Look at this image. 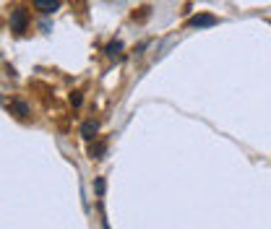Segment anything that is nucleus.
Wrapping results in <instances>:
<instances>
[{"label":"nucleus","mask_w":271,"mask_h":229,"mask_svg":"<svg viewBox=\"0 0 271 229\" xmlns=\"http://www.w3.org/2000/svg\"><path fill=\"white\" fill-rule=\"evenodd\" d=\"M26 26H29V13H26L24 8L11 11V32L24 34V32H26Z\"/></svg>","instance_id":"obj_2"},{"label":"nucleus","mask_w":271,"mask_h":229,"mask_svg":"<svg viewBox=\"0 0 271 229\" xmlns=\"http://www.w3.org/2000/svg\"><path fill=\"white\" fill-rule=\"evenodd\" d=\"M216 24H219V19L212 16V13H195V16L185 21L188 29H206V26H216Z\"/></svg>","instance_id":"obj_1"},{"label":"nucleus","mask_w":271,"mask_h":229,"mask_svg":"<svg viewBox=\"0 0 271 229\" xmlns=\"http://www.w3.org/2000/svg\"><path fill=\"white\" fill-rule=\"evenodd\" d=\"M71 104H73V107H81V104H84V96H81V91H73V94H71Z\"/></svg>","instance_id":"obj_9"},{"label":"nucleus","mask_w":271,"mask_h":229,"mask_svg":"<svg viewBox=\"0 0 271 229\" xmlns=\"http://www.w3.org/2000/svg\"><path fill=\"white\" fill-rule=\"evenodd\" d=\"M34 8L42 13V16H50L60 8V0H34Z\"/></svg>","instance_id":"obj_4"},{"label":"nucleus","mask_w":271,"mask_h":229,"mask_svg":"<svg viewBox=\"0 0 271 229\" xmlns=\"http://www.w3.org/2000/svg\"><path fill=\"white\" fill-rule=\"evenodd\" d=\"M104 52H107V57H117L120 52H123V42L115 39V42H110L107 47H104Z\"/></svg>","instance_id":"obj_6"},{"label":"nucleus","mask_w":271,"mask_h":229,"mask_svg":"<svg viewBox=\"0 0 271 229\" xmlns=\"http://www.w3.org/2000/svg\"><path fill=\"white\" fill-rule=\"evenodd\" d=\"M104 151H107V146H104V143H97V146L89 149V156H92V159H102Z\"/></svg>","instance_id":"obj_7"},{"label":"nucleus","mask_w":271,"mask_h":229,"mask_svg":"<svg viewBox=\"0 0 271 229\" xmlns=\"http://www.w3.org/2000/svg\"><path fill=\"white\" fill-rule=\"evenodd\" d=\"M8 110L16 114V117H26V114H29V104H26V102H21V99H16V102H11Z\"/></svg>","instance_id":"obj_5"},{"label":"nucleus","mask_w":271,"mask_h":229,"mask_svg":"<svg viewBox=\"0 0 271 229\" xmlns=\"http://www.w3.org/2000/svg\"><path fill=\"white\" fill-rule=\"evenodd\" d=\"M94 190H97V195H99V198H104V190H107V180H104V177H97V180H94Z\"/></svg>","instance_id":"obj_8"},{"label":"nucleus","mask_w":271,"mask_h":229,"mask_svg":"<svg viewBox=\"0 0 271 229\" xmlns=\"http://www.w3.org/2000/svg\"><path fill=\"white\" fill-rule=\"evenodd\" d=\"M97 131H99V123H97V120H84V123H81V138L84 141H94L97 138Z\"/></svg>","instance_id":"obj_3"}]
</instances>
